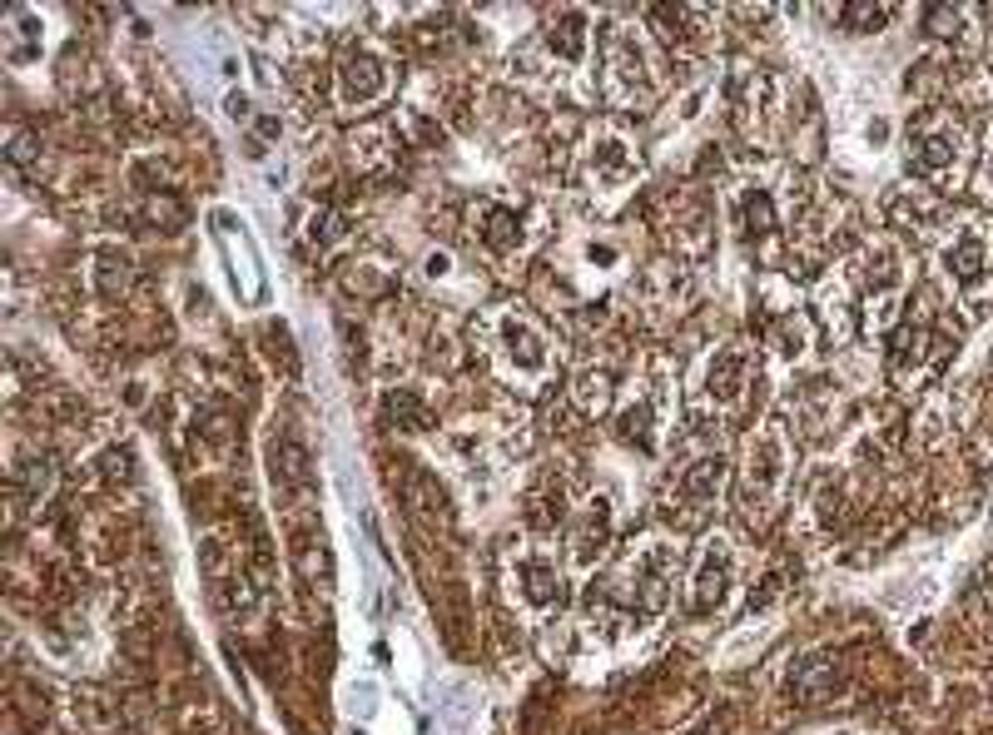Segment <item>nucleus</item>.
<instances>
[{"label":"nucleus","instance_id":"1","mask_svg":"<svg viewBox=\"0 0 993 735\" xmlns=\"http://www.w3.org/2000/svg\"><path fill=\"white\" fill-rule=\"evenodd\" d=\"M487 348H492L496 368L506 377H522V383H536V377L552 373V348H546V333L516 308H502L487 323Z\"/></svg>","mask_w":993,"mask_h":735},{"label":"nucleus","instance_id":"2","mask_svg":"<svg viewBox=\"0 0 993 735\" xmlns=\"http://www.w3.org/2000/svg\"><path fill=\"white\" fill-rule=\"evenodd\" d=\"M671 576H675V546L665 536H645L626 562V586H631V606L645 616H655L671 596Z\"/></svg>","mask_w":993,"mask_h":735},{"label":"nucleus","instance_id":"3","mask_svg":"<svg viewBox=\"0 0 993 735\" xmlns=\"http://www.w3.org/2000/svg\"><path fill=\"white\" fill-rule=\"evenodd\" d=\"M636 174H641V155H636V145L626 135H611V129H601V135L586 139L581 179L591 189H601V194H616V189H626Z\"/></svg>","mask_w":993,"mask_h":735},{"label":"nucleus","instance_id":"4","mask_svg":"<svg viewBox=\"0 0 993 735\" xmlns=\"http://www.w3.org/2000/svg\"><path fill=\"white\" fill-rule=\"evenodd\" d=\"M387 85H393V70H387V60L377 55L373 45H348L343 55H338V99H343L348 109H363L373 105V99L387 95Z\"/></svg>","mask_w":993,"mask_h":735},{"label":"nucleus","instance_id":"5","mask_svg":"<svg viewBox=\"0 0 993 735\" xmlns=\"http://www.w3.org/2000/svg\"><path fill=\"white\" fill-rule=\"evenodd\" d=\"M606 85L616 99L651 95V60H645V40L631 25H616L606 40Z\"/></svg>","mask_w":993,"mask_h":735},{"label":"nucleus","instance_id":"6","mask_svg":"<svg viewBox=\"0 0 993 735\" xmlns=\"http://www.w3.org/2000/svg\"><path fill=\"white\" fill-rule=\"evenodd\" d=\"M512 592L526 611H552L562 601V566L542 546H522L512 556Z\"/></svg>","mask_w":993,"mask_h":735},{"label":"nucleus","instance_id":"7","mask_svg":"<svg viewBox=\"0 0 993 735\" xmlns=\"http://www.w3.org/2000/svg\"><path fill=\"white\" fill-rule=\"evenodd\" d=\"M959 164V125L949 119H919L909 125V169L923 179H939Z\"/></svg>","mask_w":993,"mask_h":735},{"label":"nucleus","instance_id":"8","mask_svg":"<svg viewBox=\"0 0 993 735\" xmlns=\"http://www.w3.org/2000/svg\"><path fill=\"white\" fill-rule=\"evenodd\" d=\"M730 582H735V552L725 536H711L691 572V611H715L730 596Z\"/></svg>","mask_w":993,"mask_h":735},{"label":"nucleus","instance_id":"9","mask_svg":"<svg viewBox=\"0 0 993 735\" xmlns=\"http://www.w3.org/2000/svg\"><path fill=\"white\" fill-rule=\"evenodd\" d=\"M780 477H784L780 433H775V427H765L760 437H750V452H745V507H750V516H755V502L770 507Z\"/></svg>","mask_w":993,"mask_h":735},{"label":"nucleus","instance_id":"10","mask_svg":"<svg viewBox=\"0 0 993 735\" xmlns=\"http://www.w3.org/2000/svg\"><path fill=\"white\" fill-rule=\"evenodd\" d=\"M745 383H750V348L745 343L720 348V353L711 358V368H705V393L720 407H730V403H740Z\"/></svg>","mask_w":993,"mask_h":735},{"label":"nucleus","instance_id":"11","mask_svg":"<svg viewBox=\"0 0 993 735\" xmlns=\"http://www.w3.org/2000/svg\"><path fill=\"white\" fill-rule=\"evenodd\" d=\"M725 477H730V462H725L720 452H705V457H695V462L681 472L675 492H681V502H691V507H711L715 497H720Z\"/></svg>","mask_w":993,"mask_h":735},{"label":"nucleus","instance_id":"12","mask_svg":"<svg viewBox=\"0 0 993 735\" xmlns=\"http://www.w3.org/2000/svg\"><path fill=\"white\" fill-rule=\"evenodd\" d=\"M477 234H482V244L492 248V254H516V248L526 244L522 214L506 209V204H482V209H477Z\"/></svg>","mask_w":993,"mask_h":735},{"label":"nucleus","instance_id":"13","mask_svg":"<svg viewBox=\"0 0 993 735\" xmlns=\"http://www.w3.org/2000/svg\"><path fill=\"white\" fill-rule=\"evenodd\" d=\"M546 50H552L562 65H581L586 55V15L581 10H556L546 20Z\"/></svg>","mask_w":993,"mask_h":735},{"label":"nucleus","instance_id":"14","mask_svg":"<svg viewBox=\"0 0 993 735\" xmlns=\"http://www.w3.org/2000/svg\"><path fill=\"white\" fill-rule=\"evenodd\" d=\"M606 536H611V502H606V497H591V507H586V522L572 532L576 566H591V556L606 552Z\"/></svg>","mask_w":993,"mask_h":735},{"label":"nucleus","instance_id":"15","mask_svg":"<svg viewBox=\"0 0 993 735\" xmlns=\"http://www.w3.org/2000/svg\"><path fill=\"white\" fill-rule=\"evenodd\" d=\"M790 691L800 695L804 705H824L834 691H840V671L830 661H804L800 671L790 675Z\"/></svg>","mask_w":993,"mask_h":735},{"label":"nucleus","instance_id":"16","mask_svg":"<svg viewBox=\"0 0 993 735\" xmlns=\"http://www.w3.org/2000/svg\"><path fill=\"white\" fill-rule=\"evenodd\" d=\"M949 274L959 278L963 288L983 284V274H989V248H983V238H979V234H963L959 244L949 248Z\"/></svg>","mask_w":993,"mask_h":735},{"label":"nucleus","instance_id":"17","mask_svg":"<svg viewBox=\"0 0 993 735\" xmlns=\"http://www.w3.org/2000/svg\"><path fill=\"white\" fill-rule=\"evenodd\" d=\"M129 274H135V268H129L125 248H99V254H95V284H99V294H105V298L125 294Z\"/></svg>","mask_w":993,"mask_h":735},{"label":"nucleus","instance_id":"18","mask_svg":"<svg viewBox=\"0 0 993 735\" xmlns=\"http://www.w3.org/2000/svg\"><path fill=\"white\" fill-rule=\"evenodd\" d=\"M740 224H745V234L750 238H765V234H775V199L765 194V189H745V199H740Z\"/></svg>","mask_w":993,"mask_h":735},{"label":"nucleus","instance_id":"19","mask_svg":"<svg viewBox=\"0 0 993 735\" xmlns=\"http://www.w3.org/2000/svg\"><path fill=\"white\" fill-rule=\"evenodd\" d=\"M804 338H810V323H804V313H784V318H775V323H770L765 343H770L775 353L794 358V353H804Z\"/></svg>","mask_w":993,"mask_h":735},{"label":"nucleus","instance_id":"20","mask_svg":"<svg viewBox=\"0 0 993 735\" xmlns=\"http://www.w3.org/2000/svg\"><path fill=\"white\" fill-rule=\"evenodd\" d=\"M576 403H581V413H606V403H611V377H606L601 368L581 373L576 377Z\"/></svg>","mask_w":993,"mask_h":735},{"label":"nucleus","instance_id":"21","mask_svg":"<svg viewBox=\"0 0 993 735\" xmlns=\"http://www.w3.org/2000/svg\"><path fill=\"white\" fill-rule=\"evenodd\" d=\"M919 15H923V30H929L933 40H953L963 30V10H953V6H923Z\"/></svg>","mask_w":993,"mask_h":735},{"label":"nucleus","instance_id":"22","mask_svg":"<svg viewBox=\"0 0 993 735\" xmlns=\"http://www.w3.org/2000/svg\"><path fill=\"white\" fill-rule=\"evenodd\" d=\"M383 413H387V417H403L397 427H423V423H427V407L417 403V397L407 393V387H397V393H387V397H383Z\"/></svg>","mask_w":993,"mask_h":735},{"label":"nucleus","instance_id":"23","mask_svg":"<svg viewBox=\"0 0 993 735\" xmlns=\"http://www.w3.org/2000/svg\"><path fill=\"white\" fill-rule=\"evenodd\" d=\"M834 20H840L844 30H884L889 6H840V10H834Z\"/></svg>","mask_w":993,"mask_h":735},{"label":"nucleus","instance_id":"24","mask_svg":"<svg viewBox=\"0 0 993 735\" xmlns=\"http://www.w3.org/2000/svg\"><path fill=\"white\" fill-rule=\"evenodd\" d=\"M923 338H929V333H923V323H914V318H909V323H904L899 333H894V348H889V353H894V363H909V358H923Z\"/></svg>","mask_w":993,"mask_h":735},{"label":"nucleus","instance_id":"25","mask_svg":"<svg viewBox=\"0 0 993 735\" xmlns=\"http://www.w3.org/2000/svg\"><path fill=\"white\" fill-rule=\"evenodd\" d=\"M621 433H626V437H631V443L651 447V407H645V403L626 407V417H621Z\"/></svg>","mask_w":993,"mask_h":735},{"label":"nucleus","instance_id":"26","mask_svg":"<svg viewBox=\"0 0 993 735\" xmlns=\"http://www.w3.org/2000/svg\"><path fill=\"white\" fill-rule=\"evenodd\" d=\"M45 492H50V462H45V457H30V462H25V497H30V502H40Z\"/></svg>","mask_w":993,"mask_h":735},{"label":"nucleus","instance_id":"27","mask_svg":"<svg viewBox=\"0 0 993 735\" xmlns=\"http://www.w3.org/2000/svg\"><path fill=\"white\" fill-rule=\"evenodd\" d=\"M338 234H343V224H338V214H328V209L308 219V238H313V244H333Z\"/></svg>","mask_w":993,"mask_h":735},{"label":"nucleus","instance_id":"28","mask_svg":"<svg viewBox=\"0 0 993 735\" xmlns=\"http://www.w3.org/2000/svg\"><path fill=\"white\" fill-rule=\"evenodd\" d=\"M983 174H989V189H993V155H989V169H983Z\"/></svg>","mask_w":993,"mask_h":735}]
</instances>
